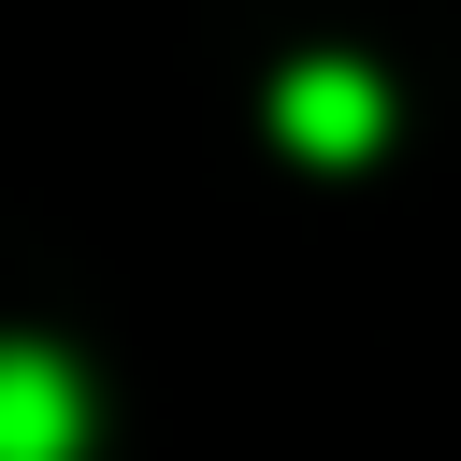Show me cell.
Segmentation results:
<instances>
[{
  "label": "cell",
  "instance_id": "6da1fadb",
  "mask_svg": "<svg viewBox=\"0 0 461 461\" xmlns=\"http://www.w3.org/2000/svg\"><path fill=\"white\" fill-rule=\"evenodd\" d=\"M86 403L58 375V346H0V461H72Z\"/></svg>",
  "mask_w": 461,
  "mask_h": 461
},
{
  "label": "cell",
  "instance_id": "7a4b0ae2",
  "mask_svg": "<svg viewBox=\"0 0 461 461\" xmlns=\"http://www.w3.org/2000/svg\"><path fill=\"white\" fill-rule=\"evenodd\" d=\"M274 130H288L303 158H360V144H375V72H346V58L288 72V86H274Z\"/></svg>",
  "mask_w": 461,
  "mask_h": 461
}]
</instances>
